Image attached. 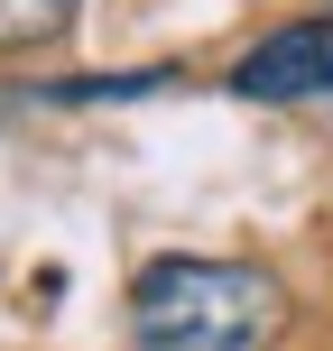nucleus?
<instances>
[{
	"label": "nucleus",
	"instance_id": "3",
	"mask_svg": "<svg viewBox=\"0 0 333 351\" xmlns=\"http://www.w3.org/2000/svg\"><path fill=\"white\" fill-rule=\"evenodd\" d=\"M74 10H84V0H0V56L56 47V37L74 28Z\"/></svg>",
	"mask_w": 333,
	"mask_h": 351
},
{
	"label": "nucleus",
	"instance_id": "1",
	"mask_svg": "<svg viewBox=\"0 0 333 351\" xmlns=\"http://www.w3.org/2000/svg\"><path fill=\"white\" fill-rule=\"evenodd\" d=\"M139 351H278L287 287L260 259H148L130 278Z\"/></svg>",
	"mask_w": 333,
	"mask_h": 351
},
{
	"label": "nucleus",
	"instance_id": "2",
	"mask_svg": "<svg viewBox=\"0 0 333 351\" xmlns=\"http://www.w3.org/2000/svg\"><path fill=\"white\" fill-rule=\"evenodd\" d=\"M241 102H324L333 93V19H287L231 65Z\"/></svg>",
	"mask_w": 333,
	"mask_h": 351
}]
</instances>
